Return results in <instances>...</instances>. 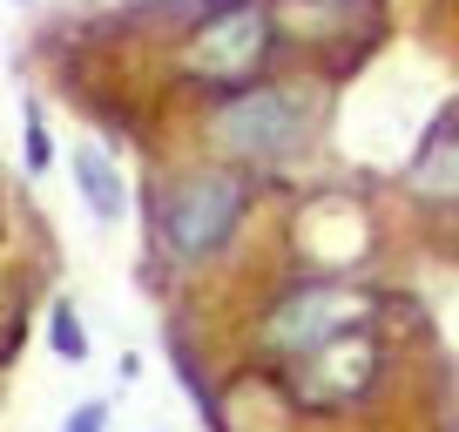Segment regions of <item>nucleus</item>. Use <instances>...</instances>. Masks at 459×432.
I'll list each match as a JSON object with an SVG mask.
<instances>
[{"label":"nucleus","instance_id":"20e7f679","mask_svg":"<svg viewBox=\"0 0 459 432\" xmlns=\"http://www.w3.org/2000/svg\"><path fill=\"white\" fill-rule=\"evenodd\" d=\"M277 55V21H271V0H223L196 28L183 34L176 48V68L203 88H223V95H244L250 82H264Z\"/></svg>","mask_w":459,"mask_h":432},{"label":"nucleus","instance_id":"f03ea898","mask_svg":"<svg viewBox=\"0 0 459 432\" xmlns=\"http://www.w3.org/2000/svg\"><path fill=\"white\" fill-rule=\"evenodd\" d=\"M250 196H257V183H250L244 169H230V162H210V169L176 176V183L156 196V237H162V250H169L183 271L216 264L230 244H237V230H244Z\"/></svg>","mask_w":459,"mask_h":432},{"label":"nucleus","instance_id":"6e6552de","mask_svg":"<svg viewBox=\"0 0 459 432\" xmlns=\"http://www.w3.org/2000/svg\"><path fill=\"white\" fill-rule=\"evenodd\" d=\"M48 351H55L61 365H82L88 359V324H82V311H74L68 298L48 304Z\"/></svg>","mask_w":459,"mask_h":432},{"label":"nucleus","instance_id":"7ed1b4c3","mask_svg":"<svg viewBox=\"0 0 459 432\" xmlns=\"http://www.w3.org/2000/svg\"><path fill=\"white\" fill-rule=\"evenodd\" d=\"M378 298L359 284V277H298L271 311L257 317V351L277 365H298L304 351L331 345V338L372 332Z\"/></svg>","mask_w":459,"mask_h":432},{"label":"nucleus","instance_id":"9d476101","mask_svg":"<svg viewBox=\"0 0 459 432\" xmlns=\"http://www.w3.org/2000/svg\"><path fill=\"white\" fill-rule=\"evenodd\" d=\"M61 432H108V399H82L61 419Z\"/></svg>","mask_w":459,"mask_h":432},{"label":"nucleus","instance_id":"423d86ee","mask_svg":"<svg viewBox=\"0 0 459 432\" xmlns=\"http://www.w3.org/2000/svg\"><path fill=\"white\" fill-rule=\"evenodd\" d=\"M405 189L419 203H459V116H439L419 143V156L405 162Z\"/></svg>","mask_w":459,"mask_h":432},{"label":"nucleus","instance_id":"f257e3e1","mask_svg":"<svg viewBox=\"0 0 459 432\" xmlns=\"http://www.w3.org/2000/svg\"><path fill=\"white\" fill-rule=\"evenodd\" d=\"M317 116H325V95L311 82L264 74V82H250L244 95H230L210 116V143L230 156V169H244L257 183V169H290L311 149Z\"/></svg>","mask_w":459,"mask_h":432},{"label":"nucleus","instance_id":"39448f33","mask_svg":"<svg viewBox=\"0 0 459 432\" xmlns=\"http://www.w3.org/2000/svg\"><path fill=\"white\" fill-rule=\"evenodd\" d=\"M378 378H385V345H378V332L331 338V345L304 351L298 365H284V392L304 412H351V405H365L378 392Z\"/></svg>","mask_w":459,"mask_h":432},{"label":"nucleus","instance_id":"1a4fd4ad","mask_svg":"<svg viewBox=\"0 0 459 432\" xmlns=\"http://www.w3.org/2000/svg\"><path fill=\"white\" fill-rule=\"evenodd\" d=\"M21 169H28V176H48V169H55V135H48L41 108H28V116H21Z\"/></svg>","mask_w":459,"mask_h":432},{"label":"nucleus","instance_id":"0eeeda50","mask_svg":"<svg viewBox=\"0 0 459 432\" xmlns=\"http://www.w3.org/2000/svg\"><path fill=\"white\" fill-rule=\"evenodd\" d=\"M68 176H74V196H82V210L95 216V223H122V210H129V183H122V162H115L108 149L82 143L68 156Z\"/></svg>","mask_w":459,"mask_h":432}]
</instances>
